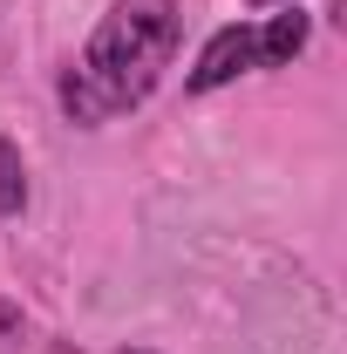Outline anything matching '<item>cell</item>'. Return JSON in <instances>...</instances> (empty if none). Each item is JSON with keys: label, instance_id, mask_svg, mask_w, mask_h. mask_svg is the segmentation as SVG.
Instances as JSON below:
<instances>
[{"label": "cell", "instance_id": "obj_1", "mask_svg": "<svg viewBox=\"0 0 347 354\" xmlns=\"http://www.w3.org/2000/svg\"><path fill=\"white\" fill-rule=\"evenodd\" d=\"M177 41H184L177 0H109L88 48L62 68V88H55L62 116L82 130H102V123L143 109L164 82V68L177 62Z\"/></svg>", "mask_w": 347, "mask_h": 354}, {"label": "cell", "instance_id": "obj_2", "mask_svg": "<svg viewBox=\"0 0 347 354\" xmlns=\"http://www.w3.org/2000/svg\"><path fill=\"white\" fill-rule=\"evenodd\" d=\"M252 68H259V55H252V28H245V21H232V28H218L212 41H205V55L191 62L184 88H191V95H212V88L252 75Z\"/></svg>", "mask_w": 347, "mask_h": 354}, {"label": "cell", "instance_id": "obj_3", "mask_svg": "<svg viewBox=\"0 0 347 354\" xmlns=\"http://www.w3.org/2000/svg\"><path fill=\"white\" fill-rule=\"evenodd\" d=\"M306 35H313V21L300 14V0L279 7V14H265V28H252V55H259V68H293V62L306 55Z\"/></svg>", "mask_w": 347, "mask_h": 354}, {"label": "cell", "instance_id": "obj_4", "mask_svg": "<svg viewBox=\"0 0 347 354\" xmlns=\"http://www.w3.org/2000/svg\"><path fill=\"white\" fill-rule=\"evenodd\" d=\"M28 212V164H21V143L0 136V218H21Z\"/></svg>", "mask_w": 347, "mask_h": 354}, {"label": "cell", "instance_id": "obj_5", "mask_svg": "<svg viewBox=\"0 0 347 354\" xmlns=\"http://www.w3.org/2000/svg\"><path fill=\"white\" fill-rule=\"evenodd\" d=\"M252 7H293V0H252Z\"/></svg>", "mask_w": 347, "mask_h": 354}, {"label": "cell", "instance_id": "obj_6", "mask_svg": "<svg viewBox=\"0 0 347 354\" xmlns=\"http://www.w3.org/2000/svg\"><path fill=\"white\" fill-rule=\"evenodd\" d=\"M123 354H143V348H123Z\"/></svg>", "mask_w": 347, "mask_h": 354}]
</instances>
